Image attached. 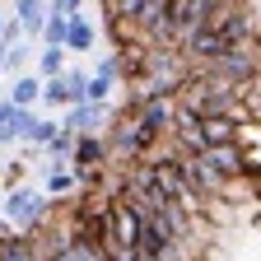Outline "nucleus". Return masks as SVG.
I'll return each instance as SVG.
<instances>
[{
  "label": "nucleus",
  "mask_w": 261,
  "mask_h": 261,
  "mask_svg": "<svg viewBox=\"0 0 261 261\" xmlns=\"http://www.w3.org/2000/svg\"><path fill=\"white\" fill-rule=\"evenodd\" d=\"M38 98H42V80L38 75H19L14 80V89H10V103L14 108H33Z\"/></svg>",
  "instance_id": "4468645a"
},
{
  "label": "nucleus",
  "mask_w": 261,
  "mask_h": 261,
  "mask_svg": "<svg viewBox=\"0 0 261 261\" xmlns=\"http://www.w3.org/2000/svg\"><path fill=\"white\" fill-rule=\"evenodd\" d=\"M205 163H210V168H215L224 182H233V177L252 173V163H247V154H243L238 140H228V145H210V149H205Z\"/></svg>",
  "instance_id": "423d86ee"
},
{
  "label": "nucleus",
  "mask_w": 261,
  "mask_h": 261,
  "mask_svg": "<svg viewBox=\"0 0 261 261\" xmlns=\"http://www.w3.org/2000/svg\"><path fill=\"white\" fill-rule=\"evenodd\" d=\"M0 261H42V252H38V243H28L19 233H5L0 238Z\"/></svg>",
  "instance_id": "f8f14e48"
},
{
  "label": "nucleus",
  "mask_w": 261,
  "mask_h": 261,
  "mask_svg": "<svg viewBox=\"0 0 261 261\" xmlns=\"http://www.w3.org/2000/svg\"><path fill=\"white\" fill-rule=\"evenodd\" d=\"M173 108H177V98H149V103L136 112V126H140V136H145L149 145H159L163 130L173 126Z\"/></svg>",
  "instance_id": "39448f33"
},
{
  "label": "nucleus",
  "mask_w": 261,
  "mask_h": 261,
  "mask_svg": "<svg viewBox=\"0 0 261 261\" xmlns=\"http://www.w3.org/2000/svg\"><path fill=\"white\" fill-rule=\"evenodd\" d=\"M219 10H224V0H173L168 28H163V47H177L187 33H196L201 23H210Z\"/></svg>",
  "instance_id": "f03ea898"
},
{
  "label": "nucleus",
  "mask_w": 261,
  "mask_h": 261,
  "mask_svg": "<svg viewBox=\"0 0 261 261\" xmlns=\"http://www.w3.org/2000/svg\"><path fill=\"white\" fill-rule=\"evenodd\" d=\"M33 121H38V117H33V108H19V112H14V136H19V140H28Z\"/></svg>",
  "instance_id": "b1692460"
},
{
  "label": "nucleus",
  "mask_w": 261,
  "mask_h": 261,
  "mask_svg": "<svg viewBox=\"0 0 261 261\" xmlns=\"http://www.w3.org/2000/svg\"><path fill=\"white\" fill-rule=\"evenodd\" d=\"M238 130H243V121H238V117H201L205 149H210V145H228V140H238Z\"/></svg>",
  "instance_id": "1a4fd4ad"
},
{
  "label": "nucleus",
  "mask_w": 261,
  "mask_h": 261,
  "mask_svg": "<svg viewBox=\"0 0 261 261\" xmlns=\"http://www.w3.org/2000/svg\"><path fill=\"white\" fill-rule=\"evenodd\" d=\"M108 103H70L65 112V130L70 136H98V130H108Z\"/></svg>",
  "instance_id": "0eeeda50"
},
{
  "label": "nucleus",
  "mask_w": 261,
  "mask_h": 261,
  "mask_svg": "<svg viewBox=\"0 0 261 261\" xmlns=\"http://www.w3.org/2000/svg\"><path fill=\"white\" fill-rule=\"evenodd\" d=\"M70 145H75V136H70V130H65V126H61L56 136L47 140V154H51V159H61V154H70Z\"/></svg>",
  "instance_id": "4be33fe9"
},
{
  "label": "nucleus",
  "mask_w": 261,
  "mask_h": 261,
  "mask_svg": "<svg viewBox=\"0 0 261 261\" xmlns=\"http://www.w3.org/2000/svg\"><path fill=\"white\" fill-rule=\"evenodd\" d=\"M19 38H23V23H19V19H5V28H0V42H5V47H14Z\"/></svg>",
  "instance_id": "393cba45"
},
{
  "label": "nucleus",
  "mask_w": 261,
  "mask_h": 261,
  "mask_svg": "<svg viewBox=\"0 0 261 261\" xmlns=\"http://www.w3.org/2000/svg\"><path fill=\"white\" fill-rule=\"evenodd\" d=\"M84 0H51V14H80Z\"/></svg>",
  "instance_id": "a878e982"
},
{
  "label": "nucleus",
  "mask_w": 261,
  "mask_h": 261,
  "mask_svg": "<svg viewBox=\"0 0 261 261\" xmlns=\"http://www.w3.org/2000/svg\"><path fill=\"white\" fill-rule=\"evenodd\" d=\"M61 70H65V47H47V51L38 56V70H33V75L47 80V75H61Z\"/></svg>",
  "instance_id": "a211bd4d"
},
{
  "label": "nucleus",
  "mask_w": 261,
  "mask_h": 261,
  "mask_svg": "<svg viewBox=\"0 0 261 261\" xmlns=\"http://www.w3.org/2000/svg\"><path fill=\"white\" fill-rule=\"evenodd\" d=\"M93 42H98V28H93V19L70 14V23H65V51H89Z\"/></svg>",
  "instance_id": "9d476101"
},
{
  "label": "nucleus",
  "mask_w": 261,
  "mask_h": 261,
  "mask_svg": "<svg viewBox=\"0 0 261 261\" xmlns=\"http://www.w3.org/2000/svg\"><path fill=\"white\" fill-rule=\"evenodd\" d=\"M56 130H61L56 121H33V130H28V140H33V145H47V140L56 136Z\"/></svg>",
  "instance_id": "5701e85b"
},
{
  "label": "nucleus",
  "mask_w": 261,
  "mask_h": 261,
  "mask_svg": "<svg viewBox=\"0 0 261 261\" xmlns=\"http://www.w3.org/2000/svg\"><path fill=\"white\" fill-rule=\"evenodd\" d=\"M70 154H75L80 168H98V163L108 159V140H103V136H75Z\"/></svg>",
  "instance_id": "9b49d317"
},
{
  "label": "nucleus",
  "mask_w": 261,
  "mask_h": 261,
  "mask_svg": "<svg viewBox=\"0 0 261 261\" xmlns=\"http://www.w3.org/2000/svg\"><path fill=\"white\" fill-rule=\"evenodd\" d=\"M210 23L219 28V38H224L228 47L256 42V14H252V5H243V0H224V10H219Z\"/></svg>",
  "instance_id": "20e7f679"
},
{
  "label": "nucleus",
  "mask_w": 261,
  "mask_h": 261,
  "mask_svg": "<svg viewBox=\"0 0 261 261\" xmlns=\"http://www.w3.org/2000/svg\"><path fill=\"white\" fill-rule=\"evenodd\" d=\"M112 84H117V75L93 70V75H89V93H84V103H108V98H112Z\"/></svg>",
  "instance_id": "2eb2a0df"
},
{
  "label": "nucleus",
  "mask_w": 261,
  "mask_h": 261,
  "mask_svg": "<svg viewBox=\"0 0 261 261\" xmlns=\"http://www.w3.org/2000/svg\"><path fill=\"white\" fill-rule=\"evenodd\" d=\"M65 75V93H70V103H84V93H89V75L84 70H61Z\"/></svg>",
  "instance_id": "aec40b11"
},
{
  "label": "nucleus",
  "mask_w": 261,
  "mask_h": 261,
  "mask_svg": "<svg viewBox=\"0 0 261 261\" xmlns=\"http://www.w3.org/2000/svg\"><path fill=\"white\" fill-rule=\"evenodd\" d=\"M14 19L23 23V33H42L47 5H42V0H14Z\"/></svg>",
  "instance_id": "ddd939ff"
},
{
  "label": "nucleus",
  "mask_w": 261,
  "mask_h": 261,
  "mask_svg": "<svg viewBox=\"0 0 261 261\" xmlns=\"http://www.w3.org/2000/svg\"><path fill=\"white\" fill-rule=\"evenodd\" d=\"M42 103H51V108H70V93H65V75H47V80H42Z\"/></svg>",
  "instance_id": "dca6fc26"
},
{
  "label": "nucleus",
  "mask_w": 261,
  "mask_h": 261,
  "mask_svg": "<svg viewBox=\"0 0 261 261\" xmlns=\"http://www.w3.org/2000/svg\"><path fill=\"white\" fill-rule=\"evenodd\" d=\"M173 136H177V145H182V154H205V136H201V117H196L191 108H173Z\"/></svg>",
  "instance_id": "6e6552de"
},
{
  "label": "nucleus",
  "mask_w": 261,
  "mask_h": 261,
  "mask_svg": "<svg viewBox=\"0 0 261 261\" xmlns=\"http://www.w3.org/2000/svg\"><path fill=\"white\" fill-rule=\"evenodd\" d=\"M47 196L42 191H28V187H14L10 196H5V205H0V219H5L14 233H23V228H33V224H42L47 219Z\"/></svg>",
  "instance_id": "7ed1b4c3"
},
{
  "label": "nucleus",
  "mask_w": 261,
  "mask_h": 261,
  "mask_svg": "<svg viewBox=\"0 0 261 261\" xmlns=\"http://www.w3.org/2000/svg\"><path fill=\"white\" fill-rule=\"evenodd\" d=\"M201 75H210V80H224V84L243 89V84L261 80V47H256V42H247V47H228L224 56H215V61H205V65H201Z\"/></svg>",
  "instance_id": "f257e3e1"
},
{
  "label": "nucleus",
  "mask_w": 261,
  "mask_h": 261,
  "mask_svg": "<svg viewBox=\"0 0 261 261\" xmlns=\"http://www.w3.org/2000/svg\"><path fill=\"white\" fill-rule=\"evenodd\" d=\"M14 103H10V98H0V145H5V140H14Z\"/></svg>",
  "instance_id": "412c9836"
},
{
  "label": "nucleus",
  "mask_w": 261,
  "mask_h": 261,
  "mask_svg": "<svg viewBox=\"0 0 261 261\" xmlns=\"http://www.w3.org/2000/svg\"><path fill=\"white\" fill-rule=\"evenodd\" d=\"M0 28H5V14H0Z\"/></svg>",
  "instance_id": "cd10ccee"
},
{
  "label": "nucleus",
  "mask_w": 261,
  "mask_h": 261,
  "mask_svg": "<svg viewBox=\"0 0 261 261\" xmlns=\"http://www.w3.org/2000/svg\"><path fill=\"white\" fill-rule=\"evenodd\" d=\"M65 23H70V14H51V10H47V19H42L47 47H65Z\"/></svg>",
  "instance_id": "f3484780"
},
{
  "label": "nucleus",
  "mask_w": 261,
  "mask_h": 261,
  "mask_svg": "<svg viewBox=\"0 0 261 261\" xmlns=\"http://www.w3.org/2000/svg\"><path fill=\"white\" fill-rule=\"evenodd\" d=\"M70 187H75V173H70V168H61V163H51V173H47V191H51V196H65Z\"/></svg>",
  "instance_id": "6ab92c4d"
},
{
  "label": "nucleus",
  "mask_w": 261,
  "mask_h": 261,
  "mask_svg": "<svg viewBox=\"0 0 261 261\" xmlns=\"http://www.w3.org/2000/svg\"><path fill=\"white\" fill-rule=\"evenodd\" d=\"M0 70H5V42H0Z\"/></svg>",
  "instance_id": "bb28decb"
}]
</instances>
